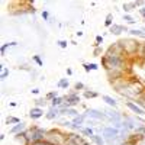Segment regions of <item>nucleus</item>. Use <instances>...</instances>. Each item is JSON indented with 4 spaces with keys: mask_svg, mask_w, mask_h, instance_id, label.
<instances>
[{
    "mask_svg": "<svg viewBox=\"0 0 145 145\" xmlns=\"http://www.w3.org/2000/svg\"><path fill=\"white\" fill-rule=\"evenodd\" d=\"M44 115H45L44 109L36 107V106H33V107L31 109V110H29V118H31L32 120H38V119H41Z\"/></svg>",
    "mask_w": 145,
    "mask_h": 145,
    "instance_id": "10",
    "label": "nucleus"
},
{
    "mask_svg": "<svg viewBox=\"0 0 145 145\" xmlns=\"http://www.w3.org/2000/svg\"><path fill=\"white\" fill-rule=\"evenodd\" d=\"M83 68H84V71H86V72H90V71H91L89 63H83Z\"/></svg>",
    "mask_w": 145,
    "mask_h": 145,
    "instance_id": "39",
    "label": "nucleus"
},
{
    "mask_svg": "<svg viewBox=\"0 0 145 145\" xmlns=\"http://www.w3.org/2000/svg\"><path fill=\"white\" fill-rule=\"evenodd\" d=\"M39 91H41V90H39L38 87H35V89H32V90H31V93H32V94H39Z\"/></svg>",
    "mask_w": 145,
    "mask_h": 145,
    "instance_id": "41",
    "label": "nucleus"
},
{
    "mask_svg": "<svg viewBox=\"0 0 145 145\" xmlns=\"http://www.w3.org/2000/svg\"><path fill=\"white\" fill-rule=\"evenodd\" d=\"M64 97H65V100L70 103L71 107H76V106L80 105V102H81L80 94H78V91H76V90H72V91L67 93V96H64Z\"/></svg>",
    "mask_w": 145,
    "mask_h": 145,
    "instance_id": "6",
    "label": "nucleus"
},
{
    "mask_svg": "<svg viewBox=\"0 0 145 145\" xmlns=\"http://www.w3.org/2000/svg\"><path fill=\"white\" fill-rule=\"evenodd\" d=\"M59 112H61V116H71V118H76L78 116V110L76 107H68V109H59Z\"/></svg>",
    "mask_w": 145,
    "mask_h": 145,
    "instance_id": "13",
    "label": "nucleus"
},
{
    "mask_svg": "<svg viewBox=\"0 0 145 145\" xmlns=\"http://www.w3.org/2000/svg\"><path fill=\"white\" fill-rule=\"evenodd\" d=\"M129 35H131V36H137V38L145 39V32H144L141 28H132V29H129Z\"/></svg>",
    "mask_w": 145,
    "mask_h": 145,
    "instance_id": "18",
    "label": "nucleus"
},
{
    "mask_svg": "<svg viewBox=\"0 0 145 145\" xmlns=\"http://www.w3.org/2000/svg\"><path fill=\"white\" fill-rule=\"evenodd\" d=\"M76 35H77V36H83V31H78V32H76Z\"/></svg>",
    "mask_w": 145,
    "mask_h": 145,
    "instance_id": "45",
    "label": "nucleus"
},
{
    "mask_svg": "<svg viewBox=\"0 0 145 145\" xmlns=\"http://www.w3.org/2000/svg\"><path fill=\"white\" fill-rule=\"evenodd\" d=\"M105 52L110 54V55H116V57H126V54H125V51H123L122 45H120L119 42H113L112 45H109V48H107Z\"/></svg>",
    "mask_w": 145,
    "mask_h": 145,
    "instance_id": "5",
    "label": "nucleus"
},
{
    "mask_svg": "<svg viewBox=\"0 0 145 145\" xmlns=\"http://www.w3.org/2000/svg\"><path fill=\"white\" fill-rule=\"evenodd\" d=\"M123 32H128L129 33V29L125 26V25H119V23H113V25L109 28V33H112L115 36H119V35H122Z\"/></svg>",
    "mask_w": 145,
    "mask_h": 145,
    "instance_id": "8",
    "label": "nucleus"
},
{
    "mask_svg": "<svg viewBox=\"0 0 145 145\" xmlns=\"http://www.w3.org/2000/svg\"><path fill=\"white\" fill-rule=\"evenodd\" d=\"M122 9H123V12H125L126 15H131V12L137 10L135 2H126V3H123V5H122Z\"/></svg>",
    "mask_w": 145,
    "mask_h": 145,
    "instance_id": "16",
    "label": "nucleus"
},
{
    "mask_svg": "<svg viewBox=\"0 0 145 145\" xmlns=\"http://www.w3.org/2000/svg\"><path fill=\"white\" fill-rule=\"evenodd\" d=\"M89 145H90V144H89Z\"/></svg>",
    "mask_w": 145,
    "mask_h": 145,
    "instance_id": "49",
    "label": "nucleus"
},
{
    "mask_svg": "<svg viewBox=\"0 0 145 145\" xmlns=\"http://www.w3.org/2000/svg\"><path fill=\"white\" fill-rule=\"evenodd\" d=\"M57 87H58V89H63V90H67V89L70 87V81H68V78H61V80L57 83Z\"/></svg>",
    "mask_w": 145,
    "mask_h": 145,
    "instance_id": "24",
    "label": "nucleus"
},
{
    "mask_svg": "<svg viewBox=\"0 0 145 145\" xmlns=\"http://www.w3.org/2000/svg\"><path fill=\"white\" fill-rule=\"evenodd\" d=\"M0 70H2V72H0V78H2V81H5V80L9 77L10 71H9V68H7V67H5L3 64H0Z\"/></svg>",
    "mask_w": 145,
    "mask_h": 145,
    "instance_id": "23",
    "label": "nucleus"
},
{
    "mask_svg": "<svg viewBox=\"0 0 145 145\" xmlns=\"http://www.w3.org/2000/svg\"><path fill=\"white\" fill-rule=\"evenodd\" d=\"M99 93L97 91H94V90H90V89H86L83 91V97L84 99H96V97H99Z\"/></svg>",
    "mask_w": 145,
    "mask_h": 145,
    "instance_id": "19",
    "label": "nucleus"
},
{
    "mask_svg": "<svg viewBox=\"0 0 145 145\" xmlns=\"http://www.w3.org/2000/svg\"><path fill=\"white\" fill-rule=\"evenodd\" d=\"M103 54H105V52H103V48H102V46H94V50H93V55H94V57H100V58H102Z\"/></svg>",
    "mask_w": 145,
    "mask_h": 145,
    "instance_id": "32",
    "label": "nucleus"
},
{
    "mask_svg": "<svg viewBox=\"0 0 145 145\" xmlns=\"http://www.w3.org/2000/svg\"><path fill=\"white\" fill-rule=\"evenodd\" d=\"M28 128H26V123L25 122H20V123H18V125H15V126H12L10 129H9V134L10 135H18V134H22V132H25Z\"/></svg>",
    "mask_w": 145,
    "mask_h": 145,
    "instance_id": "11",
    "label": "nucleus"
},
{
    "mask_svg": "<svg viewBox=\"0 0 145 145\" xmlns=\"http://www.w3.org/2000/svg\"><path fill=\"white\" fill-rule=\"evenodd\" d=\"M67 74H68V76L72 74V70H71V68H67Z\"/></svg>",
    "mask_w": 145,
    "mask_h": 145,
    "instance_id": "44",
    "label": "nucleus"
},
{
    "mask_svg": "<svg viewBox=\"0 0 145 145\" xmlns=\"http://www.w3.org/2000/svg\"><path fill=\"white\" fill-rule=\"evenodd\" d=\"M90 141H91L94 145H106V141H105V138H103L102 135H99V134H94V135L90 138Z\"/></svg>",
    "mask_w": 145,
    "mask_h": 145,
    "instance_id": "20",
    "label": "nucleus"
},
{
    "mask_svg": "<svg viewBox=\"0 0 145 145\" xmlns=\"http://www.w3.org/2000/svg\"><path fill=\"white\" fill-rule=\"evenodd\" d=\"M122 20H123L125 23H128V25H135V23H137V20H135L134 16H132V15H126V13H123Z\"/></svg>",
    "mask_w": 145,
    "mask_h": 145,
    "instance_id": "25",
    "label": "nucleus"
},
{
    "mask_svg": "<svg viewBox=\"0 0 145 145\" xmlns=\"http://www.w3.org/2000/svg\"><path fill=\"white\" fill-rule=\"evenodd\" d=\"M65 102V97H64V96H58V97H55L54 100H51L50 102V107H61L63 106V103Z\"/></svg>",
    "mask_w": 145,
    "mask_h": 145,
    "instance_id": "14",
    "label": "nucleus"
},
{
    "mask_svg": "<svg viewBox=\"0 0 145 145\" xmlns=\"http://www.w3.org/2000/svg\"><path fill=\"white\" fill-rule=\"evenodd\" d=\"M31 145H48L45 141H38V142H33V144H31Z\"/></svg>",
    "mask_w": 145,
    "mask_h": 145,
    "instance_id": "40",
    "label": "nucleus"
},
{
    "mask_svg": "<svg viewBox=\"0 0 145 145\" xmlns=\"http://www.w3.org/2000/svg\"><path fill=\"white\" fill-rule=\"evenodd\" d=\"M22 120L19 119V118H15V116H7L6 118V125H18V123H20Z\"/></svg>",
    "mask_w": 145,
    "mask_h": 145,
    "instance_id": "26",
    "label": "nucleus"
},
{
    "mask_svg": "<svg viewBox=\"0 0 145 145\" xmlns=\"http://www.w3.org/2000/svg\"><path fill=\"white\" fill-rule=\"evenodd\" d=\"M89 65H90V70L91 71H97L99 70V65L96 64V63H89Z\"/></svg>",
    "mask_w": 145,
    "mask_h": 145,
    "instance_id": "37",
    "label": "nucleus"
},
{
    "mask_svg": "<svg viewBox=\"0 0 145 145\" xmlns=\"http://www.w3.org/2000/svg\"><path fill=\"white\" fill-rule=\"evenodd\" d=\"M144 58H145V42H144Z\"/></svg>",
    "mask_w": 145,
    "mask_h": 145,
    "instance_id": "46",
    "label": "nucleus"
},
{
    "mask_svg": "<svg viewBox=\"0 0 145 145\" xmlns=\"http://www.w3.org/2000/svg\"><path fill=\"white\" fill-rule=\"evenodd\" d=\"M57 45L61 48V50H65L67 48V45H68V42L67 41H64V39H59V41H57Z\"/></svg>",
    "mask_w": 145,
    "mask_h": 145,
    "instance_id": "35",
    "label": "nucleus"
},
{
    "mask_svg": "<svg viewBox=\"0 0 145 145\" xmlns=\"http://www.w3.org/2000/svg\"><path fill=\"white\" fill-rule=\"evenodd\" d=\"M13 46H18V42L16 41H12V42H6L2 45V48H0V54H2L3 57L6 55V50L7 48H13Z\"/></svg>",
    "mask_w": 145,
    "mask_h": 145,
    "instance_id": "21",
    "label": "nucleus"
},
{
    "mask_svg": "<svg viewBox=\"0 0 145 145\" xmlns=\"http://www.w3.org/2000/svg\"><path fill=\"white\" fill-rule=\"evenodd\" d=\"M113 25V15L112 13H107L106 15V20H105V26L106 28H110Z\"/></svg>",
    "mask_w": 145,
    "mask_h": 145,
    "instance_id": "29",
    "label": "nucleus"
},
{
    "mask_svg": "<svg viewBox=\"0 0 145 145\" xmlns=\"http://www.w3.org/2000/svg\"><path fill=\"white\" fill-rule=\"evenodd\" d=\"M84 115L86 118L94 119V120H99V122H109V118L106 116V113L100 109H94V107H87L84 110Z\"/></svg>",
    "mask_w": 145,
    "mask_h": 145,
    "instance_id": "4",
    "label": "nucleus"
},
{
    "mask_svg": "<svg viewBox=\"0 0 145 145\" xmlns=\"http://www.w3.org/2000/svg\"><path fill=\"white\" fill-rule=\"evenodd\" d=\"M13 138H15V141H16L18 144H20V145H31V144H29V141H28V138H26V135H25V132H22V134L15 135Z\"/></svg>",
    "mask_w": 145,
    "mask_h": 145,
    "instance_id": "15",
    "label": "nucleus"
},
{
    "mask_svg": "<svg viewBox=\"0 0 145 145\" xmlns=\"http://www.w3.org/2000/svg\"><path fill=\"white\" fill-rule=\"evenodd\" d=\"M58 91L57 90H52V91H50V93H46V96H45V99L48 100V102H51V100H54L55 97H58Z\"/></svg>",
    "mask_w": 145,
    "mask_h": 145,
    "instance_id": "30",
    "label": "nucleus"
},
{
    "mask_svg": "<svg viewBox=\"0 0 145 145\" xmlns=\"http://www.w3.org/2000/svg\"><path fill=\"white\" fill-rule=\"evenodd\" d=\"M103 112L106 113V116L109 118V123H110L112 126L113 125H118V123H122V120H123V115L118 112V109H113V107H105L103 109Z\"/></svg>",
    "mask_w": 145,
    "mask_h": 145,
    "instance_id": "3",
    "label": "nucleus"
},
{
    "mask_svg": "<svg viewBox=\"0 0 145 145\" xmlns=\"http://www.w3.org/2000/svg\"><path fill=\"white\" fill-rule=\"evenodd\" d=\"M9 106H12V107H16V106H18V103H16V102H9Z\"/></svg>",
    "mask_w": 145,
    "mask_h": 145,
    "instance_id": "42",
    "label": "nucleus"
},
{
    "mask_svg": "<svg viewBox=\"0 0 145 145\" xmlns=\"http://www.w3.org/2000/svg\"><path fill=\"white\" fill-rule=\"evenodd\" d=\"M139 145H145V144H139Z\"/></svg>",
    "mask_w": 145,
    "mask_h": 145,
    "instance_id": "47",
    "label": "nucleus"
},
{
    "mask_svg": "<svg viewBox=\"0 0 145 145\" xmlns=\"http://www.w3.org/2000/svg\"><path fill=\"white\" fill-rule=\"evenodd\" d=\"M138 13H139V16L145 20V6H144V7H141V9H138Z\"/></svg>",
    "mask_w": 145,
    "mask_h": 145,
    "instance_id": "38",
    "label": "nucleus"
},
{
    "mask_svg": "<svg viewBox=\"0 0 145 145\" xmlns=\"http://www.w3.org/2000/svg\"><path fill=\"white\" fill-rule=\"evenodd\" d=\"M119 44L122 45L123 51L126 55H138V50L141 46V42L134 39V38H125V39H120Z\"/></svg>",
    "mask_w": 145,
    "mask_h": 145,
    "instance_id": "2",
    "label": "nucleus"
},
{
    "mask_svg": "<svg viewBox=\"0 0 145 145\" xmlns=\"http://www.w3.org/2000/svg\"><path fill=\"white\" fill-rule=\"evenodd\" d=\"M31 74H32V77H36V76H38V71H35V70H32V72H31Z\"/></svg>",
    "mask_w": 145,
    "mask_h": 145,
    "instance_id": "43",
    "label": "nucleus"
},
{
    "mask_svg": "<svg viewBox=\"0 0 145 145\" xmlns=\"http://www.w3.org/2000/svg\"><path fill=\"white\" fill-rule=\"evenodd\" d=\"M102 100L109 106V107H113V109H118V106H119V103H118V100L116 99H113L112 96H107V94H103L102 96Z\"/></svg>",
    "mask_w": 145,
    "mask_h": 145,
    "instance_id": "12",
    "label": "nucleus"
},
{
    "mask_svg": "<svg viewBox=\"0 0 145 145\" xmlns=\"http://www.w3.org/2000/svg\"><path fill=\"white\" fill-rule=\"evenodd\" d=\"M41 16H42V19H44L45 22H48V23L52 22V19H51V16H50V12H48V10H42V12H41Z\"/></svg>",
    "mask_w": 145,
    "mask_h": 145,
    "instance_id": "31",
    "label": "nucleus"
},
{
    "mask_svg": "<svg viewBox=\"0 0 145 145\" xmlns=\"http://www.w3.org/2000/svg\"><path fill=\"white\" fill-rule=\"evenodd\" d=\"M125 106L129 109L132 113H135V116H145V110H144L141 106H138L135 102L128 100V102H125Z\"/></svg>",
    "mask_w": 145,
    "mask_h": 145,
    "instance_id": "7",
    "label": "nucleus"
},
{
    "mask_svg": "<svg viewBox=\"0 0 145 145\" xmlns=\"http://www.w3.org/2000/svg\"><path fill=\"white\" fill-rule=\"evenodd\" d=\"M45 118L48 120H58L59 118H61V112H59L58 107H50L48 112L45 113Z\"/></svg>",
    "mask_w": 145,
    "mask_h": 145,
    "instance_id": "9",
    "label": "nucleus"
},
{
    "mask_svg": "<svg viewBox=\"0 0 145 145\" xmlns=\"http://www.w3.org/2000/svg\"><path fill=\"white\" fill-rule=\"evenodd\" d=\"M86 115L84 113H80L78 116H76V118H72L71 119V122L72 123H76V125H78V126H84V123H86Z\"/></svg>",
    "mask_w": 145,
    "mask_h": 145,
    "instance_id": "17",
    "label": "nucleus"
},
{
    "mask_svg": "<svg viewBox=\"0 0 145 145\" xmlns=\"http://www.w3.org/2000/svg\"><path fill=\"white\" fill-rule=\"evenodd\" d=\"M74 90H76V91H80V90L84 91V90H86V86H84L81 81H77V83L74 84Z\"/></svg>",
    "mask_w": 145,
    "mask_h": 145,
    "instance_id": "34",
    "label": "nucleus"
},
{
    "mask_svg": "<svg viewBox=\"0 0 145 145\" xmlns=\"http://www.w3.org/2000/svg\"><path fill=\"white\" fill-rule=\"evenodd\" d=\"M19 68H20V70H25V71H29V72H32V68H31L28 64H22V65H19Z\"/></svg>",
    "mask_w": 145,
    "mask_h": 145,
    "instance_id": "36",
    "label": "nucleus"
},
{
    "mask_svg": "<svg viewBox=\"0 0 145 145\" xmlns=\"http://www.w3.org/2000/svg\"><path fill=\"white\" fill-rule=\"evenodd\" d=\"M80 134H81V135H83L84 138H86V137H87V138H91V137H93V135L96 134V132H94V129H93V128L84 126V128L81 129V132H80Z\"/></svg>",
    "mask_w": 145,
    "mask_h": 145,
    "instance_id": "22",
    "label": "nucleus"
},
{
    "mask_svg": "<svg viewBox=\"0 0 145 145\" xmlns=\"http://www.w3.org/2000/svg\"><path fill=\"white\" fill-rule=\"evenodd\" d=\"M64 145H65V144H64Z\"/></svg>",
    "mask_w": 145,
    "mask_h": 145,
    "instance_id": "48",
    "label": "nucleus"
},
{
    "mask_svg": "<svg viewBox=\"0 0 145 145\" xmlns=\"http://www.w3.org/2000/svg\"><path fill=\"white\" fill-rule=\"evenodd\" d=\"M32 61H35L38 67H42V65H44V61L41 59V57H39V55H32Z\"/></svg>",
    "mask_w": 145,
    "mask_h": 145,
    "instance_id": "33",
    "label": "nucleus"
},
{
    "mask_svg": "<svg viewBox=\"0 0 145 145\" xmlns=\"http://www.w3.org/2000/svg\"><path fill=\"white\" fill-rule=\"evenodd\" d=\"M46 105H48V100L44 97V99H36L35 100V106L36 107H41V109H44V107H46Z\"/></svg>",
    "mask_w": 145,
    "mask_h": 145,
    "instance_id": "28",
    "label": "nucleus"
},
{
    "mask_svg": "<svg viewBox=\"0 0 145 145\" xmlns=\"http://www.w3.org/2000/svg\"><path fill=\"white\" fill-rule=\"evenodd\" d=\"M84 126H89V128H97L99 126V120H94V119H90V118H87L86 119V123H84Z\"/></svg>",
    "mask_w": 145,
    "mask_h": 145,
    "instance_id": "27",
    "label": "nucleus"
},
{
    "mask_svg": "<svg viewBox=\"0 0 145 145\" xmlns=\"http://www.w3.org/2000/svg\"><path fill=\"white\" fill-rule=\"evenodd\" d=\"M45 142L48 145H64L67 142V134L61 132L59 129H48Z\"/></svg>",
    "mask_w": 145,
    "mask_h": 145,
    "instance_id": "1",
    "label": "nucleus"
}]
</instances>
